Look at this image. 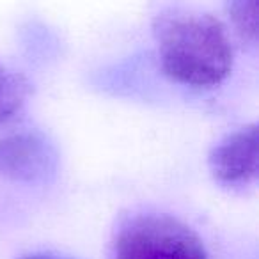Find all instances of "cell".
<instances>
[{
  "mask_svg": "<svg viewBox=\"0 0 259 259\" xmlns=\"http://www.w3.org/2000/svg\"><path fill=\"white\" fill-rule=\"evenodd\" d=\"M209 170L224 187H247L257 178V126L250 124L227 135L209 155Z\"/></svg>",
  "mask_w": 259,
  "mask_h": 259,
  "instance_id": "3",
  "label": "cell"
},
{
  "mask_svg": "<svg viewBox=\"0 0 259 259\" xmlns=\"http://www.w3.org/2000/svg\"><path fill=\"white\" fill-rule=\"evenodd\" d=\"M112 259H208L194 229L165 213L126 220L112 243Z\"/></svg>",
  "mask_w": 259,
  "mask_h": 259,
  "instance_id": "2",
  "label": "cell"
},
{
  "mask_svg": "<svg viewBox=\"0 0 259 259\" xmlns=\"http://www.w3.org/2000/svg\"><path fill=\"white\" fill-rule=\"evenodd\" d=\"M54 169L55 151L43 135L23 132L0 139V178L36 181Z\"/></svg>",
  "mask_w": 259,
  "mask_h": 259,
  "instance_id": "4",
  "label": "cell"
},
{
  "mask_svg": "<svg viewBox=\"0 0 259 259\" xmlns=\"http://www.w3.org/2000/svg\"><path fill=\"white\" fill-rule=\"evenodd\" d=\"M30 83L20 73L0 64V122L11 119L29 98Z\"/></svg>",
  "mask_w": 259,
  "mask_h": 259,
  "instance_id": "5",
  "label": "cell"
},
{
  "mask_svg": "<svg viewBox=\"0 0 259 259\" xmlns=\"http://www.w3.org/2000/svg\"><path fill=\"white\" fill-rule=\"evenodd\" d=\"M22 259H71V257H61V255H54V254H29V255H23Z\"/></svg>",
  "mask_w": 259,
  "mask_h": 259,
  "instance_id": "7",
  "label": "cell"
},
{
  "mask_svg": "<svg viewBox=\"0 0 259 259\" xmlns=\"http://www.w3.org/2000/svg\"><path fill=\"white\" fill-rule=\"evenodd\" d=\"M162 69L190 87H215L233 69V47L219 18L194 9H169L155 22Z\"/></svg>",
  "mask_w": 259,
  "mask_h": 259,
  "instance_id": "1",
  "label": "cell"
},
{
  "mask_svg": "<svg viewBox=\"0 0 259 259\" xmlns=\"http://www.w3.org/2000/svg\"><path fill=\"white\" fill-rule=\"evenodd\" d=\"M226 11L236 34L247 43L257 39V0H227Z\"/></svg>",
  "mask_w": 259,
  "mask_h": 259,
  "instance_id": "6",
  "label": "cell"
}]
</instances>
